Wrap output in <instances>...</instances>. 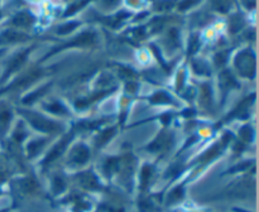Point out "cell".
Wrapping results in <instances>:
<instances>
[{"mask_svg": "<svg viewBox=\"0 0 259 212\" xmlns=\"http://www.w3.org/2000/svg\"><path fill=\"white\" fill-rule=\"evenodd\" d=\"M174 5H175V0H163V2H159L156 7L161 10H167V9H171Z\"/></svg>", "mask_w": 259, "mask_h": 212, "instance_id": "d4e9b609", "label": "cell"}, {"mask_svg": "<svg viewBox=\"0 0 259 212\" xmlns=\"http://www.w3.org/2000/svg\"><path fill=\"white\" fill-rule=\"evenodd\" d=\"M12 23L18 28H29L34 23V17L28 12L18 13L12 19Z\"/></svg>", "mask_w": 259, "mask_h": 212, "instance_id": "9c48e42d", "label": "cell"}, {"mask_svg": "<svg viewBox=\"0 0 259 212\" xmlns=\"http://www.w3.org/2000/svg\"><path fill=\"white\" fill-rule=\"evenodd\" d=\"M215 62H217V66H223L225 62H227V53L223 52V53H219V55H217V57H215Z\"/></svg>", "mask_w": 259, "mask_h": 212, "instance_id": "4316f807", "label": "cell"}, {"mask_svg": "<svg viewBox=\"0 0 259 212\" xmlns=\"http://www.w3.org/2000/svg\"><path fill=\"white\" fill-rule=\"evenodd\" d=\"M45 144H46L45 139H38V140L30 141L27 146V150H28V154H29V156L35 155V154H37L38 151L45 146Z\"/></svg>", "mask_w": 259, "mask_h": 212, "instance_id": "7c38bea8", "label": "cell"}, {"mask_svg": "<svg viewBox=\"0 0 259 212\" xmlns=\"http://www.w3.org/2000/svg\"><path fill=\"white\" fill-rule=\"evenodd\" d=\"M240 136H242L243 140L245 141H252L254 139V130L252 129V126L247 125L244 128H242L240 130Z\"/></svg>", "mask_w": 259, "mask_h": 212, "instance_id": "d6986e66", "label": "cell"}, {"mask_svg": "<svg viewBox=\"0 0 259 212\" xmlns=\"http://www.w3.org/2000/svg\"><path fill=\"white\" fill-rule=\"evenodd\" d=\"M235 67L238 72L244 77H254L255 75V56L252 50H243L235 58Z\"/></svg>", "mask_w": 259, "mask_h": 212, "instance_id": "7a4b0ae2", "label": "cell"}, {"mask_svg": "<svg viewBox=\"0 0 259 212\" xmlns=\"http://www.w3.org/2000/svg\"><path fill=\"white\" fill-rule=\"evenodd\" d=\"M81 183H82L83 187H86V188H98L99 186V182L98 179L95 178V176H94L93 173H85L82 177H81Z\"/></svg>", "mask_w": 259, "mask_h": 212, "instance_id": "8fae6325", "label": "cell"}, {"mask_svg": "<svg viewBox=\"0 0 259 212\" xmlns=\"http://www.w3.org/2000/svg\"><path fill=\"white\" fill-rule=\"evenodd\" d=\"M103 4L105 8H114L119 4V0H103Z\"/></svg>", "mask_w": 259, "mask_h": 212, "instance_id": "f1b7e54d", "label": "cell"}, {"mask_svg": "<svg viewBox=\"0 0 259 212\" xmlns=\"http://www.w3.org/2000/svg\"><path fill=\"white\" fill-rule=\"evenodd\" d=\"M28 53H29V49H28V50H23L22 53L17 55L14 58H13L12 61H10L9 65H8V67H7V70H5L4 75H3L2 80H0V83L4 82V81L7 80V78L9 77L10 75H13V73H14L15 71H18L20 67H22L23 65H24L25 60H27V57H28Z\"/></svg>", "mask_w": 259, "mask_h": 212, "instance_id": "3957f363", "label": "cell"}, {"mask_svg": "<svg viewBox=\"0 0 259 212\" xmlns=\"http://www.w3.org/2000/svg\"><path fill=\"white\" fill-rule=\"evenodd\" d=\"M222 81H223V86L224 88H230L232 86H237V82H235V78L233 77L232 73L229 71H224L222 73Z\"/></svg>", "mask_w": 259, "mask_h": 212, "instance_id": "2e32d148", "label": "cell"}, {"mask_svg": "<svg viewBox=\"0 0 259 212\" xmlns=\"http://www.w3.org/2000/svg\"><path fill=\"white\" fill-rule=\"evenodd\" d=\"M182 198V189L181 188H176L171 194H169V201L174 202L177 201V199Z\"/></svg>", "mask_w": 259, "mask_h": 212, "instance_id": "484cf974", "label": "cell"}, {"mask_svg": "<svg viewBox=\"0 0 259 212\" xmlns=\"http://www.w3.org/2000/svg\"><path fill=\"white\" fill-rule=\"evenodd\" d=\"M172 143V135L168 133H161L158 136H157L156 140L148 146L149 150L152 151H158L166 149L169 144Z\"/></svg>", "mask_w": 259, "mask_h": 212, "instance_id": "52a82bcc", "label": "cell"}, {"mask_svg": "<svg viewBox=\"0 0 259 212\" xmlns=\"http://www.w3.org/2000/svg\"><path fill=\"white\" fill-rule=\"evenodd\" d=\"M151 101L154 103H172L174 102V100H172L171 96L167 95V93L163 92V91H159V92H157L156 95L152 96Z\"/></svg>", "mask_w": 259, "mask_h": 212, "instance_id": "4fadbf2b", "label": "cell"}, {"mask_svg": "<svg viewBox=\"0 0 259 212\" xmlns=\"http://www.w3.org/2000/svg\"><path fill=\"white\" fill-rule=\"evenodd\" d=\"M12 121V111L4 103H0V135L7 133L8 128Z\"/></svg>", "mask_w": 259, "mask_h": 212, "instance_id": "ba28073f", "label": "cell"}, {"mask_svg": "<svg viewBox=\"0 0 259 212\" xmlns=\"http://www.w3.org/2000/svg\"><path fill=\"white\" fill-rule=\"evenodd\" d=\"M96 40V35L95 33L93 32H83L81 33L78 37L73 38L70 43L67 44L62 45L58 49H62V48H67V47H86V45H91Z\"/></svg>", "mask_w": 259, "mask_h": 212, "instance_id": "277c9868", "label": "cell"}, {"mask_svg": "<svg viewBox=\"0 0 259 212\" xmlns=\"http://www.w3.org/2000/svg\"><path fill=\"white\" fill-rule=\"evenodd\" d=\"M2 53H3V50H0V56H2Z\"/></svg>", "mask_w": 259, "mask_h": 212, "instance_id": "f546056e", "label": "cell"}, {"mask_svg": "<svg viewBox=\"0 0 259 212\" xmlns=\"http://www.w3.org/2000/svg\"><path fill=\"white\" fill-rule=\"evenodd\" d=\"M23 115L25 116L28 121L30 123V125L33 128H35L37 130L43 131V133H57V131L61 130V125L56 121L50 120V119L45 118L40 114H35V113H30V111H20Z\"/></svg>", "mask_w": 259, "mask_h": 212, "instance_id": "6da1fadb", "label": "cell"}, {"mask_svg": "<svg viewBox=\"0 0 259 212\" xmlns=\"http://www.w3.org/2000/svg\"><path fill=\"white\" fill-rule=\"evenodd\" d=\"M243 27V20L240 17H233L232 22H230V28H232L233 32H237L238 29H240V28Z\"/></svg>", "mask_w": 259, "mask_h": 212, "instance_id": "7402d4cb", "label": "cell"}, {"mask_svg": "<svg viewBox=\"0 0 259 212\" xmlns=\"http://www.w3.org/2000/svg\"><path fill=\"white\" fill-rule=\"evenodd\" d=\"M197 48H199V39L196 37H192L191 43H190V52L194 53Z\"/></svg>", "mask_w": 259, "mask_h": 212, "instance_id": "83f0119b", "label": "cell"}, {"mask_svg": "<svg viewBox=\"0 0 259 212\" xmlns=\"http://www.w3.org/2000/svg\"><path fill=\"white\" fill-rule=\"evenodd\" d=\"M71 138H72V135H71V134H70V135H68V136H65V138H63L62 140H61L60 143L57 144V145L53 146L52 150H51L50 153L47 154V156H46L45 163H51V162H53V161H56V159H57V158H60L61 154H62L63 151H65L66 146H67L68 143H70Z\"/></svg>", "mask_w": 259, "mask_h": 212, "instance_id": "8992f818", "label": "cell"}, {"mask_svg": "<svg viewBox=\"0 0 259 212\" xmlns=\"http://www.w3.org/2000/svg\"><path fill=\"white\" fill-rule=\"evenodd\" d=\"M212 3H214V7L222 13H225L228 10V8H229V4H228L227 0H212Z\"/></svg>", "mask_w": 259, "mask_h": 212, "instance_id": "603a6c76", "label": "cell"}, {"mask_svg": "<svg viewBox=\"0 0 259 212\" xmlns=\"http://www.w3.org/2000/svg\"><path fill=\"white\" fill-rule=\"evenodd\" d=\"M90 158V150H89L88 146L85 144H78V145L75 146L72 151H71V155H70V161L72 163L78 164H85L86 162L89 161Z\"/></svg>", "mask_w": 259, "mask_h": 212, "instance_id": "5b68a950", "label": "cell"}, {"mask_svg": "<svg viewBox=\"0 0 259 212\" xmlns=\"http://www.w3.org/2000/svg\"><path fill=\"white\" fill-rule=\"evenodd\" d=\"M46 108H47L50 111H52V113L57 114V115L67 114V110H66L65 106H63L61 102H57V101H53V102L48 103V105H46Z\"/></svg>", "mask_w": 259, "mask_h": 212, "instance_id": "9a60e30c", "label": "cell"}, {"mask_svg": "<svg viewBox=\"0 0 259 212\" xmlns=\"http://www.w3.org/2000/svg\"><path fill=\"white\" fill-rule=\"evenodd\" d=\"M197 3H199V0H184V2L180 3L179 8L180 10H186L190 9L191 7H194V5H196Z\"/></svg>", "mask_w": 259, "mask_h": 212, "instance_id": "cb8c5ba5", "label": "cell"}, {"mask_svg": "<svg viewBox=\"0 0 259 212\" xmlns=\"http://www.w3.org/2000/svg\"><path fill=\"white\" fill-rule=\"evenodd\" d=\"M25 39H28V35L23 34L20 32H14V30H5V32H3L0 34V44L22 42V40Z\"/></svg>", "mask_w": 259, "mask_h": 212, "instance_id": "30bf717a", "label": "cell"}, {"mask_svg": "<svg viewBox=\"0 0 259 212\" xmlns=\"http://www.w3.org/2000/svg\"><path fill=\"white\" fill-rule=\"evenodd\" d=\"M47 90H48V86H45V87L39 88V90H38V91H34V92L29 93V95H28V96H25L24 103H30V102H33V101L37 100L38 97H40V96H42V95H45V92H46V91H47Z\"/></svg>", "mask_w": 259, "mask_h": 212, "instance_id": "e0dca14e", "label": "cell"}, {"mask_svg": "<svg viewBox=\"0 0 259 212\" xmlns=\"http://www.w3.org/2000/svg\"><path fill=\"white\" fill-rule=\"evenodd\" d=\"M77 27H78L77 22H68L66 23V24H62L61 27H58L57 33L58 34H67V33L72 32V30Z\"/></svg>", "mask_w": 259, "mask_h": 212, "instance_id": "ac0fdd59", "label": "cell"}, {"mask_svg": "<svg viewBox=\"0 0 259 212\" xmlns=\"http://www.w3.org/2000/svg\"><path fill=\"white\" fill-rule=\"evenodd\" d=\"M114 134H115V128L106 129L105 131H103V133L100 134V136L98 138V141H96V144H98V145H104L106 141L110 140V138H113Z\"/></svg>", "mask_w": 259, "mask_h": 212, "instance_id": "5bb4252c", "label": "cell"}, {"mask_svg": "<svg viewBox=\"0 0 259 212\" xmlns=\"http://www.w3.org/2000/svg\"><path fill=\"white\" fill-rule=\"evenodd\" d=\"M89 2H90V0H81V2L76 3V4H73V5H71L70 9H68L67 12H66L65 15H71V14H73V13L77 12V10H80L81 8H82L83 5H85L86 3H89Z\"/></svg>", "mask_w": 259, "mask_h": 212, "instance_id": "44dd1931", "label": "cell"}, {"mask_svg": "<svg viewBox=\"0 0 259 212\" xmlns=\"http://www.w3.org/2000/svg\"><path fill=\"white\" fill-rule=\"evenodd\" d=\"M152 176V168L149 166H146L142 171V187H146V184L149 182V178Z\"/></svg>", "mask_w": 259, "mask_h": 212, "instance_id": "ffe728a7", "label": "cell"}]
</instances>
